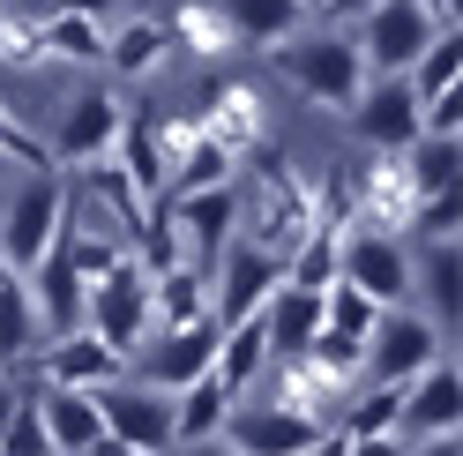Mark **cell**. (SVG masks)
Listing matches in <instances>:
<instances>
[{
    "label": "cell",
    "instance_id": "obj_1",
    "mask_svg": "<svg viewBox=\"0 0 463 456\" xmlns=\"http://www.w3.org/2000/svg\"><path fill=\"white\" fill-rule=\"evenodd\" d=\"M277 75L292 82L307 105H352L366 82V52L352 45V31H299L277 38Z\"/></svg>",
    "mask_w": 463,
    "mask_h": 456
},
{
    "label": "cell",
    "instance_id": "obj_2",
    "mask_svg": "<svg viewBox=\"0 0 463 456\" xmlns=\"http://www.w3.org/2000/svg\"><path fill=\"white\" fill-rule=\"evenodd\" d=\"M68 210H75L68 180L52 173V165H31V180H15V187H8V203H0V262L31 270L38 254L61 240Z\"/></svg>",
    "mask_w": 463,
    "mask_h": 456
},
{
    "label": "cell",
    "instance_id": "obj_3",
    "mask_svg": "<svg viewBox=\"0 0 463 456\" xmlns=\"http://www.w3.org/2000/svg\"><path fill=\"white\" fill-rule=\"evenodd\" d=\"M82 329H98L112 352H135L142 337L157 329V307H150V270L128 262V254H112V262L90 277V292H82Z\"/></svg>",
    "mask_w": 463,
    "mask_h": 456
},
{
    "label": "cell",
    "instance_id": "obj_4",
    "mask_svg": "<svg viewBox=\"0 0 463 456\" xmlns=\"http://www.w3.org/2000/svg\"><path fill=\"white\" fill-rule=\"evenodd\" d=\"M433 31H441V15L426 0H373V8L352 15V45L366 52V75H403Z\"/></svg>",
    "mask_w": 463,
    "mask_h": 456
},
{
    "label": "cell",
    "instance_id": "obj_5",
    "mask_svg": "<svg viewBox=\"0 0 463 456\" xmlns=\"http://www.w3.org/2000/svg\"><path fill=\"white\" fill-rule=\"evenodd\" d=\"M456 426H463V366H456V345H449L403 382V442L411 449H456Z\"/></svg>",
    "mask_w": 463,
    "mask_h": 456
},
{
    "label": "cell",
    "instance_id": "obj_6",
    "mask_svg": "<svg viewBox=\"0 0 463 456\" xmlns=\"http://www.w3.org/2000/svg\"><path fill=\"white\" fill-rule=\"evenodd\" d=\"M336 277L359 284L373 307H396V299H411V247H403V233H382V224H344Z\"/></svg>",
    "mask_w": 463,
    "mask_h": 456
},
{
    "label": "cell",
    "instance_id": "obj_7",
    "mask_svg": "<svg viewBox=\"0 0 463 456\" xmlns=\"http://www.w3.org/2000/svg\"><path fill=\"white\" fill-rule=\"evenodd\" d=\"M90 396H98V412H105L112 456H165V449H172V396H165V389L120 375V382L90 389Z\"/></svg>",
    "mask_w": 463,
    "mask_h": 456
},
{
    "label": "cell",
    "instance_id": "obj_8",
    "mask_svg": "<svg viewBox=\"0 0 463 456\" xmlns=\"http://www.w3.org/2000/svg\"><path fill=\"white\" fill-rule=\"evenodd\" d=\"M217 315H194V322H157L150 337H142V345L128 352V375L135 382H150V389H180V382H194L202 366L217 359Z\"/></svg>",
    "mask_w": 463,
    "mask_h": 456
},
{
    "label": "cell",
    "instance_id": "obj_9",
    "mask_svg": "<svg viewBox=\"0 0 463 456\" xmlns=\"http://www.w3.org/2000/svg\"><path fill=\"white\" fill-rule=\"evenodd\" d=\"M322 434H329V419H314V412H299V404H284V396H232V412H224V426H217V442L224 449H322Z\"/></svg>",
    "mask_w": 463,
    "mask_h": 456
},
{
    "label": "cell",
    "instance_id": "obj_10",
    "mask_svg": "<svg viewBox=\"0 0 463 456\" xmlns=\"http://www.w3.org/2000/svg\"><path fill=\"white\" fill-rule=\"evenodd\" d=\"M172 247H180V262H194L202 277H210V262L224 254V240L240 233V195H232V180H210V187H187L172 195Z\"/></svg>",
    "mask_w": 463,
    "mask_h": 456
},
{
    "label": "cell",
    "instance_id": "obj_11",
    "mask_svg": "<svg viewBox=\"0 0 463 456\" xmlns=\"http://www.w3.org/2000/svg\"><path fill=\"white\" fill-rule=\"evenodd\" d=\"M449 345V337L441 329H433L426 315H411V307H382V322H373L366 329V359H359V382H411L419 375V366L433 359V352H441Z\"/></svg>",
    "mask_w": 463,
    "mask_h": 456
},
{
    "label": "cell",
    "instance_id": "obj_12",
    "mask_svg": "<svg viewBox=\"0 0 463 456\" xmlns=\"http://www.w3.org/2000/svg\"><path fill=\"white\" fill-rule=\"evenodd\" d=\"M277 277H284V262H277L262 240L232 233V240H224V254L210 262V315H217V322L254 315V307L269 299V284H277Z\"/></svg>",
    "mask_w": 463,
    "mask_h": 456
},
{
    "label": "cell",
    "instance_id": "obj_13",
    "mask_svg": "<svg viewBox=\"0 0 463 456\" xmlns=\"http://www.w3.org/2000/svg\"><path fill=\"white\" fill-rule=\"evenodd\" d=\"M120 120H128V105L112 98V90H75L61 105V128H52L45 157L52 165H105L112 142H120Z\"/></svg>",
    "mask_w": 463,
    "mask_h": 456
},
{
    "label": "cell",
    "instance_id": "obj_14",
    "mask_svg": "<svg viewBox=\"0 0 463 456\" xmlns=\"http://www.w3.org/2000/svg\"><path fill=\"white\" fill-rule=\"evenodd\" d=\"M426 120H419V90L403 75H366L359 98H352V135L366 150H403Z\"/></svg>",
    "mask_w": 463,
    "mask_h": 456
},
{
    "label": "cell",
    "instance_id": "obj_15",
    "mask_svg": "<svg viewBox=\"0 0 463 456\" xmlns=\"http://www.w3.org/2000/svg\"><path fill=\"white\" fill-rule=\"evenodd\" d=\"M38 382H68V389H105L128 375V352H112L98 329H61V337H38Z\"/></svg>",
    "mask_w": 463,
    "mask_h": 456
},
{
    "label": "cell",
    "instance_id": "obj_16",
    "mask_svg": "<svg viewBox=\"0 0 463 456\" xmlns=\"http://www.w3.org/2000/svg\"><path fill=\"white\" fill-rule=\"evenodd\" d=\"M38 419H45V449H52V456H112V442H105V412H98L90 389L38 382Z\"/></svg>",
    "mask_w": 463,
    "mask_h": 456
},
{
    "label": "cell",
    "instance_id": "obj_17",
    "mask_svg": "<svg viewBox=\"0 0 463 456\" xmlns=\"http://www.w3.org/2000/svg\"><path fill=\"white\" fill-rule=\"evenodd\" d=\"M344 195H352V224H382V233H403L411 203H419L411 173H403V150H373V165L359 180H344Z\"/></svg>",
    "mask_w": 463,
    "mask_h": 456
},
{
    "label": "cell",
    "instance_id": "obj_18",
    "mask_svg": "<svg viewBox=\"0 0 463 456\" xmlns=\"http://www.w3.org/2000/svg\"><path fill=\"white\" fill-rule=\"evenodd\" d=\"M411 292H426V322L456 345V322H463V254H456V240H419Z\"/></svg>",
    "mask_w": 463,
    "mask_h": 456
},
{
    "label": "cell",
    "instance_id": "obj_19",
    "mask_svg": "<svg viewBox=\"0 0 463 456\" xmlns=\"http://www.w3.org/2000/svg\"><path fill=\"white\" fill-rule=\"evenodd\" d=\"M389 442H403V382H366L344 404V426L322 434V449H389Z\"/></svg>",
    "mask_w": 463,
    "mask_h": 456
},
{
    "label": "cell",
    "instance_id": "obj_20",
    "mask_svg": "<svg viewBox=\"0 0 463 456\" xmlns=\"http://www.w3.org/2000/svg\"><path fill=\"white\" fill-rule=\"evenodd\" d=\"M194 120H202V135H210V142H224L232 157H247L254 142L269 135V112H262V90H254V82H217V90L202 98Z\"/></svg>",
    "mask_w": 463,
    "mask_h": 456
},
{
    "label": "cell",
    "instance_id": "obj_21",
    "mask_svg": "<svg viewBox=\"0 0 463 456\" xmlns=\"http://www.w3.org/2000/svg\"><path fill=\"white\" fill-rule=\"evenodd\" d=\"M314 329H322V292H314V284L277 277V284H269V299H262V337H269V359L307 352V337H314Z\"/></svg>",
    "mask_w": 463,
    "mask_h": 456
},
{
    "label": "cell",
    "instance_id": "obj_22",
    "mask_svg": "<svg viewBox=\"0 0 463 456\" xmlns=\"http://www.w3.org/2000/svg\"><path fill=\"white\" fill-rule=\"evenodd\" d=\"M262 366H269V337H262V307H254V315H240V322L217 329L210 375H217L232 396H247V389H262Z\"/></svg>",
    "mask_w": 463,
    "mask_h": 456
},
{
    "label": "cell",
    "instance_id": "obj_23",
    "mask_svg": "<svg viewBox=\"0 0 463 456\" xmlns=\"http://www.w3.org/2000/svg\"><path fill=\"white\" fill-rule=\"evenodd\" d=\"M224 412H232V389L210 375V366H202L194 382L172 389V449H202V442H217Z\"/></svg>",
    "mask_w": 463,
    "mask_h": 456
},
{
    "label": "cell",
    "instance_id": "obj_24",
    "mask_svg": "<svg viewBox=\"0 0 463 456\" xmlns=\"http://www.w3.org/2000/svg\"><path fill=\"white\" fill-rule=\"evenodd\" d=\"M172 61V31L157 15H135L120 23V31H105V68L120 75V82H142V75H157Z\"/></svg>",
    "mask_w": 463,
    "mask_h": 456
},
{
    "label": "cell",
    "instance_id": "obj_25",
    "mask_svg": "<svg viewBox=\"0 0 463 456\" xmlns=\"http://www.w3.org/2000/svg\"><path fill=\"white\" fill-rule=\"evenodd\" d=\"M217 15H224V31L232 45H277V38H292L299 23H307V0H217Z\"/></svg>",
    "mask_w": 463,
    "mask_h": 456
},
{
    "label": "cell",
    "instance_id": "obj_26",
    "mask_svg": "<svg viewBox=\"0 0 463 456\" xmlns=\"http://www.w3.org/2000/svg\"><path fill=\"white\" fill-rule=\"evenodd\" d=\"M105 31H112V23H98V15L52 8L38 23V52H45V61H61V68H105Z\"/></svg>",
    "mask_w": 463,
    "mask_h": 456
},
{
    "label": "cell",
    "instance_id": "obj_27",
    "mask_svg": "<svg viewBox=\"0 0 463 456\" xmlns=\"http://www.w3.org/2000/svg\"><path fill=\"white\" fill-rule=\"evenodd\" d=\"M38 352V307H31V277L15 262H0V366Z\"/></svg>",
    "mask_w": 463,
    "mask_h": 456
},
{
    "label": "cell",
    "instance_id": "obj_28",
    "mask_svg": "<svg viewBox=\"0 0 463 456\" xmlns=\"http://www.w3.org/2000/svg\"><path fill=\"white\" fill-rule=\"evenodd\" d=\"M403 82L419 90V105H426V98H441V90H456V82H463V31H456V23H441V31L426 38V52H419L411 68H403Z\"/></svg>",
    "mask_w": 463,
    "mask_h": 456
},
{
    "label": "cell",
    "instance_id": "obj_29",
    "mask_svg": "<svg viewBox=\"0 0 463 456\" xmlns=\"http://www.w3.org/2000/svg\"><path fill=\"white\" fill-rule=\"evenodd\" d=\"M165 31H172V45H187V52H232V31H224L217 0H180Z\"/></svg>",
    "mask_w": 463,
    "mask_h": 456
},
{
    "label": "cell",
    "instance_id": "obj_30",
    "mask_svg": "<svg viewBox=\"0 0 463 456\" xmlns=\"http://www.w3.org/2000/svg\"><path fill=\"white\" fill-rule=\"evenodd\" d=\"M284 277L292 284H314V292H322V284L336 277V224H314V233L284 254Z\"/></svg>",
    "mask_w": 463,
    "mask_h": 456
},
{
    "label": "cell",
    "instance_id": "obj_31",
    "mask_svg": "<svg viewBox=\"0 0 463 456\" xmlns=\"http://www.w3.org/2000/svg\"><path fill=\"white\" fill-rule=\"evenodd\" d=\"M403 233H419V240H456V233H463V195H456V187L419 195V203H411V224H403Z\"/></svg>",
    "mask_w": 463,
    "mask_h": 456
},
{
    "label": "cell",
    "instance_id": "obj_32",
    "mask_svg": "<svg viewBox=\"0 0 463 456\" xmlns=\"http://www.w3.org/2000/svg\"><path fill=\"white\" fill-rule=\"evenodd\" d=\"M0 456H52L45 449V419H38V396L23 389V404H15V419H8V434H0Z\"/></svg>",
    "mask_w": 463,
    "mask_h": 456
},
{
    "label": "cell",
    "instance_id": "obj_33",
    "mask_svg": "<svg viewBox=\"0 0 463 456\" xmlns=\"http://www.w3.org/2000/svg\"><path fill=\"white\" fill-rule=\"evenodd\" d=\"M0 157H8V165H45V142L15 120L8 105H0Z\"/></svg>",
    "mask_w": 463,
    "mask_h": 456
},
{
    "label": "cell",
    "instance_id": "obj_34",
    "mask_svg": "<svg viewBox=\"0 0 463 456\" xmlns=\"http://www.w3.org/2000/svg\"><path fill=\"white\" fill-rule=\"evenodd\" d=\"M52 8H68V15H98V23H112L128 8V0H52Z\"/></svg>",
    "mask_w": 463,
    "mask_h": 456
},
{
    "label": "cell",
    "instance_id": "obj_35",
    "mask_svg": "<svg viewBox=\"0 0 463 456\" xmlns=\"http://www.w3.org/2000/svg\"><path fill=\"white\" fill-rule=\"evenodd\" d=\"M15 404H23V389H15V382H0V434H8V419H15Z\"/></svg>",
    "mask_w": 463,
    "mask_h": 456
},
{
    "label": "cell",
    "instance_id": "obj_36",
    "mask_svg": "<svg viewBox=\"0 0 463 456\" xmlns=\"http://www.w3.org/2000/svg\"><path fill=\"white\" fill-rule=\"evenodd\" d=\"M359 8H373V0H329V23H352Z\"/></svg>",
    "mask_w": 463,
    "mask_h": 456
},
{
    "label": "cell",
    "instance_id": "obj_37",
    "mask_svg": "<svg viewBox=\"0 0 463 456\" xmlns=\"http://www.w3.org/2000/svg\"><path fill=\"white\" fill-rule=\"evenodd\" d=\"M426 8H433V15H441V23H456V0H426Z\"/></svg>",
    "mask_w": 463,
    "mask_h": 456
},
{
    "label": "cell",
    "instance_id": "obj_38",
    "mask_svg": "<svg viewBox=\"0 0 463 456\" xmlns=\"http://www.w3.org/2000/svg\"><path fill=\"white\" fill-rule=\"evenodd\" d=\"M8 38H15V23H8V8H0V52H8Z\"/></svg>",
    "mask_w": 463,
    "mask_h": 456
},
{
    "label": "cell",
    "instance_id": "obj_39",
    "mask_svg": "<svg viewBox=\"0 0 463 456\" xmlns=\"http://www.w3.org/2000/svg\"><path fill=\"white\" fill-rule=\"evenodd\" d=\"M307 15H329V0H307Z\"/></svg>",
    "mask_w": 463,
    "mask_h": 456
}]
</instances>
